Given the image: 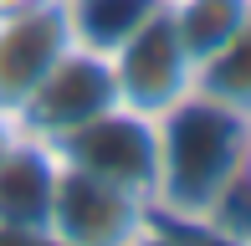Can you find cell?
<instances>
[{
  "mask_svg": "<svg viewBox=\"0 0 251 246\" xmlns=\"http://www.w3.org/2000/svg\"><path fill=\"white\" fill-rule=\"evenodd\" d=\"M67 47H72V26H67L62 0H41L0 21V108L21 113V103L36 93V82Z\"/></svg>",
  "mask_w": 251,
  "mask_h": 246,
  "instance_id": "cell-6",
  "label": "cell"
},
{
  "mask_svg": "<svg viewBox=\"0 0 251 246\" xmlns=\"http://www.w3.org/2000/svg\"><path fill=\"white\" fill-rule=\"evenodd\" d=\"M154 221V200L139 190H123L93 170L56 159L47 231L62 246H133Z\"/></svg>",
  "mask_w": 251,
  "mask_h": 246,
  "instance_id": "cell-2",
  "label": "cell"
},
{
  "mask_svg": "<svg viewBox=\"0 0 251 246\" xmlns=\"http://www.w3.org/2000/svg\"><path fill=\"white\" fill-rule=\"evenodd\" d=\"M195 93H205L215 103H226L231 113L251 118V16L221 51H210L195 67Z\"/></svg>",
  "mask_w": 251,
  "mask_h": 246,
  "instance_id": "cell-10",
  "label": "cell"
},
{
  "mask_svg": "<svg viewBox=\"0 0 251 246\" xmlns=\"http://www.w3.org/2000/svg\"><path fill=\"white\" fill-rule=\"evenodd\" d=\"M113 62V87L118 103L133 108L144 118H164L175 103H185L195 93V57L185 51V41L169 26V10L159 5L128 41L108 51Z\"/></svg>",
  "mask_w": 251,
  "mask_h": 246,
  "instance_id": "cell-3",
  "label": "cell"
},
{
  "mask_svg": "<svg viewBox=\"0 0 251 246\" xmlns=\"http://www.w3.org/2000/svg\"><path fill=\"white\" fill-rule=\"evenodd\" d=\"M118 103V87H113V62L93 47H67L51 62V72L36 82V93L21 103V123H26L31 139L56 144L72 128H82L87 118L108 113Z\"/></svg>",
  "mask_w": 251,
  "mask_h": 246,
  "instance_id": "cell-5",
  "label": "cell"
},
{
  "mask_svg": "<svg viewBox=\"0 0 251 246\" xmlns=\"http://www.w3.org/2000/svg\"><path fill=\"white\" fill-rule=\"evenodd\" d=\"M179 231H185V241H190V246H241V241L221 236V231H210V226H179Z\"/></svg>",
  "mask_w": 251,
  "mask_h": 246,
  "instance_id": "cell-15",
  "label": "cell"
},
{
  "mask_svg": "<svg viewBox=\"0 0 251 246\" xmlns=\"http://www.w3.org/2000/svg\"><path fill=\"white\" fill-rule=\"evenodd\" d=\"M133 246H190V241H185V231H179L175 221L154 216V221H149V231H144V236L133 241Z\"/></svg>",
  "mask_w": 251,
  "mask_h": 246,
  "instance_id": "cell-13",
  "label": "cell"
},
{
  "mask_svg": "<svg viewBox=\"0 0 251 246\" xmlns=\"http://www.w3.org/2000/svg\"><path fill=\"white\" fill-rule=\"evenodd\" d=\"M56 159L77 164V170H93L102 180L139 190L154 200V174H159V118H144L133 108L113 103L108 113L87 118L82 128H72L67 139L51 144Z\"/></svg>",
  "mask_w": 251,
  "mask_h": 246,
  "instance_id": "cell-4",
  "label": "cell"
},
{
  "mask_svg": "<svg viewBox=\"0 0 251 246\" xmlns=\"http://www.w3.org/2000/svg\"><path fill=\"white\" fill-rule=\"evenodd\" d=\"M62 5H67L72 41L108 57V51L118 47V41H128L164 0H62Z\"/></svg>",
  "mask_w": 251,
  "mask_h": 246,
  "instance_id": "cell-9",
  "label": "cell"
},
{
  "mask_svg": "<svg viewBox=\"0 0 251 246\" xmlns=\"http://www.w3.org/2000/svg\"><path fill=\"white\" fill-rule=\"evenodd\" d=\"M200 226H210V231H221V236L251 246V180L246 174H236V180L221 190V200L210 205V216H205Z\"/></svg>",
  "mask_w": 251,
  "mask_h": 246,
  "instance_id": "cell-11",
  "label": "cell"
},
{
  "mask_svg": "<svg viewBox=\"0 0 251 246\" xmlns=\"http://www.w3.org/2000/svg\"><path fill=\"white\" fill-rule=\"evenodd\" d=\"M241 174H246V180H251V144H246V164H241Z\"/></svg>",
  "mask_w": 251,
  "mask_h": 246,
  "instance_id": "cell-17",
  "label": "cell"
},
{
  "mask_svg": "<svg viewBox=\"0 0 251 246\" xmlns=\"http://www.w3.org/2000/svg\"><path fill=\"white\" fill-rule=\"evenodd\" d=\"M251 144V118L231 113L205 93H190L159 118V174L154 216L175 226H200L221 190L241 174Z\"/></svg>",
  "mask_w": 251,
  "mask_h": 246,
  "instance_id": "cell-1",
  "label": "cell"
},
{
  "mask_svg": "<svg viewBox=\"0 0 251 246\" xmlns=\"http://www.w3.org/2000/svg\"><path fill=\"white\" fill-rule=\"evenodd\" d=\"M26 139H31V133H26V123H21V113L0 108V159H5V154H16Z\"/></svg>",
  "mask_w": 251,
  "mask_h": 246,
  "instance_id": "cell-14",
  "label": "cell"
},
{
  "mask_svg": "<svg viewBox=\"0 0 251 246\" xmlns=\"http://www.w3.org/2000/svg\"><path fill=\"white\" fill-rule=\"evenodd\" d=\"M0 246H62V241L31 221H0Z\"/></svg>",
  "mask_w": 251,
  "mask_h": 246,
  "instance_id": "cell-12",
  "label": "cell"
},
{
  "mask_svg": "<svg viewBox=\"0 0 251 246\" xmlns=\"http://www.w3.org/2000/svg\"><path fill=\"white\" fill-rule=\"evenodd\" d=\"M164 10H169L175 36L185 41V51H190L195 67H200L210 51H221L226 41L246 26L251 0H164Z\"/></svg>",
  "mask_w": 251,
  "mask_h": 246,
  "instance_id": "cell-8",
  "label": "cell"
},
{
  "mask_svg": "<svg viewBox=\"0 0 251 246\" xmlns=\"http://www.w3.org/2000/svg\"><path fill=\"white\" fill-rule=\"evenodd\" d=\"M31 5H41V0H0V21H5V16H21V10H31Z\"/></svg>",
  "mask_w": 251,
  "mask_h": 246,
  "instance_id": "cell-16",
  "label": "cell"
},
{
  "mask_svg": "<svg viewBox=\"0 0 251 246\" xmlns=\"http://www.w3.org/2000/svg\"><path fill=\"white\" fill-rule=\"evenodd\" d=\"M51 180H56V149L51 144L26 139L16 154H5V159H0V221L47 226Z\"/></svg>",
  "mask_w": 251,
  "mask_h": 246,
  "instance_id": "cell-7",
  "label": "cell"
}]
</instances>
